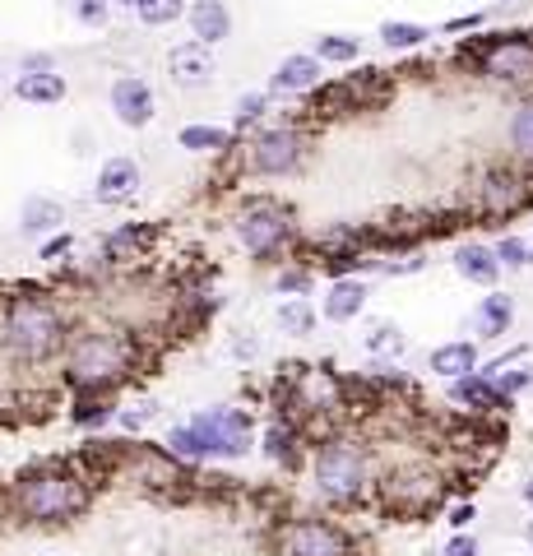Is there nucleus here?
I'll list each match as a JSON object with an SVG mask.
<instances>
[{
	"instance_id": "obj_16",
	"label": "nucleus",
	"mask_w": 533,
	"mask_h": 556,
	"mask_svg": "<svg viewBox=\"0 0 533 556\" xmlns=\"http://www.w3.org/2000/svg\"><path fill=\"white\" fill-rule=\"evenodd\" d=\"M140 186H144V167L130 159V153H112L102 159L98 177H93V200L102 208H126L140 200Z\"/></svg>"
},
{
	"instance_id": "obj_23",
	"label": "nucleus",
	"mask_w": 533,
	"mask_h": 556,
	"mask_svg": "<svg viewBox=\"0 0 533 556\" xmlns=\"http://www.w3.org/2000/svg\"><path fill=\"white\" fill-rule=\"evenodd\" d=\"M186 24H191V42L210 47V51L228 42L237 28L228 0H191V5H186Z\"/></svg>"
},
{
	"instance_id": "obj_9",
	"label": "nucleus",
	"mask_w": 533,
	"mask_h": 556,
	"mask_svg": "<svg viewBox=\"0 0 533 556\" xmlns=\"http://www.w3.org/2000/svg\"><path fill=\"white\" fill-rule=\"evenodd\" d=\"M274 556H363L357 533L330 510L283 515L274 529Z\"/></svg>"
},
{
	"instance_id": "obj_7",
	"label": "nucleus",
	"mask_w": 533,
	"mask_h": 556,
	"mask_svg": "<svg viewBox=\"0 0 533 556\" xmlns=\"http://www.w3.org/2000/svg\"><path fill=\"white\" fill-rule=\"evenodd\" d=\"M312 126L302 121H265L261 130H251L242 144H237V163H242V177L255 181H288L306 172L312 163Z\"/></svg>"
},
{
	"instance_id": "obj_17",
	"label": "nucleus",
	"mask_w": 533,
	"mask_h": 556,
	"mask_svg": "<svg viewBox=\"0 0 533 556\" xmlns=\"http://www.w3.org/2000/svg\"><path fill=\"white\" fill-rule=\"evenodd\" d=\"M515 316H520V302H515V292L487 288L483 298L473 302V311H469V334H473V343H502L510 329H515Z\"/></svg>"
},
{
	"instance_id": "obj_2",
	"label": "nucleus",
	"mask_w": 533,
	"mask_h": 556,
	"mask_svg": "<svg viewBox=\"0 0 533 556\" xmlns=\"http://www.w3.org/2000/svg\"><path fill=\"white\" fill-rule=\"evenodd\" d=\"M144 343L130 325L122 320H89L75 325L71 343L61 357V380L65 390H112L122 394L144 367Z\"/></svg>"
},
{
	"instance_id": "obj_21",
	"label": "nucleus",
	"mask_w": 533,
	"mask_h": 556,
	"mask_svg": "<svg viewBox=\"0 0 533 556\" xmlns=\"http://www.w3.org/2000/svg\"><path fill=\"white\" fill-rule=\"evenodd\" d=\"M450 269L464 278L469 288H502V265H496V251H492V241H455V251H450Z\"/></svg>"
},
{
	"instance_id": "obj_54",
	"label": "nucleus",
	"mask_w": 533,
	"mask_h": 556,
	"mask_svg": "<svg viewBox=\"0 0 533 556\" xmlns=\"http://www.w3.org/2000/svg\"><path fill=\"white\" fill-rule=\"evenodd\" d=\"M529 241H533V232H529Z\"/></svg>"
},
{
	"instance_id": "obj_49",
	"label": "nucleus",
	"mask_w": 533,
	"mask_h": 556,
	"mask_svg": "<svg viewBox=\"0 0 533 556\" xmlns=\"http://www.w3.org/2000/svg\"><path fill=\"white\" fill-rule=\"evenodd\" d=\"M520 501H524V510L533 515V473H524V482H520Z\"/></svg>"
},
{
	"instance_id": "obj_14",
	"label": "nucleus",
	"mask_w": 533,
	"mask_h": 556,
	"mask_svg": "<svg viewBox=\"0 0 533 556\" xmlns=\"http://www.w3.org/2000/svg\"><path fill=\"white\" fill-rule=\"evenodd\" d=\"M107 108L116 116V126L126 130H149L153 116H158V93H153V84L144 75H116L112 89H107Z\"/></svg>"
},
{
	"instance_id": "obj_40",
	"label": "nucleus",
	"mask_w": 533,
	"mask_h": 556,
	"mask_svg": "<svg viewBox=\"0 0 533 556\" xmlns=\"http://www.w3.org/2000/svg\"><path fill=\"white\" fill-rule=\"evenodd\" d=\"M186 5H191V0H144V5L135 10V20L144 28H167V24L186 20Z\"/></svg>"
},
{
	"instance_id": "obj_19",
	"label": "nucleus",
	"mask_w": 533,
	"mask_h": 556,
	"mask_svg": "<svg viewBox=\"0 0 533 556\" xmlns=\"http://www.w3.org/2000/svg\"><path fill=\"white\" fill-rule=\"evenodd\" d=\"M325 79L330 75H325V65L312 56V51H288L269 75V98H312Z\"/></svg>"
},
{
	"instance_id": "obj_37",
	"label": "nucleus",
	"mask_w": 533,
	"mask_h": 556,
	"mask_svg": "<svg viewBox=\"0 0 533 556\" xmlns=\"http://www.w3.org/2000/svg\"><path fill=\"white\" fill-rule=\"evenodd\" d=\"M492 251H496V265H502L506 274H520L533 265V241L524 232H502L492 241Z\"/></svg>"
},
{
	"instance_id": "obj_53",
	"label": "nucleus",
	"mask_w": 533,
	"mask_h": 556,
	"mask_svg": "<svg viewBox=\"0 0 533 556\" xmlns=\"http://www.w3.org/2000/svg\"><path fill=\"white\" fill-rule=\"evenodd\" d=\"M427 556H436V552H427Z\"/></svg>"
},
{
	"instance_id": "obj_5",
	"label": "nucleus",
	"mask_w": 533,
	"mask_h": 556,
	"mask_svg": "<svg viewBox=\"0 0 533 556\" xmlns=\"http://www.w3.org/2000/svg\"><path fill=\"white\" fill-rule=\"evenodd\" d=\"M232 241L242 247L255 265H283V260L297 255L302 247V223L297 208H292L283 195L274 190H255V195H242L232 204Z\"/></svg>"
},
{
	"instance_id": "obj_39",
	"label": "nucleus",
	"mask_w": 533,
	"mask_h": 556,
	"mask_svg": "<svg viewBox=\"0 0 533 556\" xmlns=\"http://www.w3.org/2000/svg\"><path fill=\"white\" fill-rule=\"evenodd\" d=\"M492 386L502 390L510 404L515 399H524L529 390H533V362L524 357V362H510V367H502V371H492Z\"/></svg>"
},
{
	"instance_id": "obj_24",
	"label": "nucleus",
	"mask_w": 533,
	"mask_h": 556,
	"mask_svg": "<svg viewBox=\"0 0 533 556\" xmlns=\"http://www.w3.org/2000/svg\"><path fill=\"white\" fill-rule=\"evenodd\" d=\"M478 367H483V343H473V339H445L427 353V371L445 380V386L459 376H473Z\"/></svg>"
},
{
	"instance_id": "obj_27",
	"label": "nucleus",
	"mask_w": 533,
	"mask_h": 556,
	"mask_svg": "<svg viewBox=\"0 0 533 556\" xmlns=\"http://www.w3.org/2000/svg\"><path fill=\"white\" fill-rule=\"evenodd\" d=\"M506 163L533 177V89L515 98V108L506 116Z\"/></svg>"
},
{
	"instance_id": "obj_4",
	"label": "nucleus",
	"mask_w": 533,
	"mask_h": 556,
	"mask_svg": "<svg viewBox=\"0 0 533 556\" xmlns=\"http://www.w3.org/2000/svg\"><path fill=\"white\" fill-rule=\"evenodd\" d=\"M376 450L353 437V431H330L325 441L312 445V459H306V478H312V492L320 501V510L330 515H353V510H367L371 506V492H376Z\"/></svg>"
},
{
	"instance_id": "obj_45",
	"label": "nucleus",
	"mask_w": 533,
	"mask_h": 556,
	"mask_svg": "<svg viewBox=\"0 0 533 556\" xmlns=\"http://www.w3.org/2000/svg\"><path fill=\"white\" fill-rule=\"evenodd\" d=\"M483 28H487V10L455 14V20H445V24H441V33H445V38H459V33H469V38H473V33H483Z\"/></svg>"
},
{
	"instance_id": "obj_51",
	"label": "nucleus",
	"mask_w": 533,
	"mask_h": 556,
	"mask_svg": "<svg viewBox=\"0 0 533 556\" xmlns=\"http://www.w3.org/2000/svg\"><path fill=\"white\" fill-rule=\"evenodd\" d=\"M112 5H116V10H140L144 0H112Z\"/></svg>"
},
{
	"instance_id": "obj_38",
	"label": "nucleus",
	"mask_w": 533,
	"mask_h": 556,
	"mask_svg": "<svg viewBox=\"0 0 533 556\" xmlns=\"http://www.w3.org/2000/svg\"><path fill=\"white\" fill-rule=\"evenodd\" d=\"M153 417H158V399L122 404V408H116V431H122V437H135V441H140V431H149V427H153Z\"/></svg>"
},
{
	"instance_id": "obj_8",
	"label": "nucleus",
	"mask_w": 533,
	"mask_h": 556,
	"mask_svg": "<svg viewBox=\"0 0 533 556\" xmlns=\"http://www.w3.org/2000/svg\"><path fill=\"white\" fill-rule=\"evenodd\" d=\"M455 61L469 70L473 79H487L496 89L529 93L533 89V33H473L469 42L455 51Z\"/></svg>"
},
{
	"instance_id": "obj_34",
	"label": "nucleus",
	"mask_w": 533,
	"mask_h": 556,
	"mask_svg": "<svg viewBox=\"0 0 533 556\" xmlns=\"http://www.w3.org/2000/svg\"><path fill=\"white\" fill-rule=\"evenodd\" d=\"M312 56L330 70V65H357L363 61V38L357 33H320L312 42Z\"/></svg>"
},
{
	"instance_id": "obj_46",
	"label": "nucleus",
	"mask_w": 533,
	"mask_h": 556,
	"mask_svg": "<svg viewBox=\"0 0 533 556\" xmlns=\"http://www.w3.org/2000/svg\"><path fill=\"white\" fill-rule=\"evenodd\" d=\"M436 556H483V543H478L473 529H469V533H450V538L441 543Z\"/></svg>"
},
{
	"instance_id": "obj_41",
	"label": "nucleus",
	"mask_w": 533,
	"mask_h": 556,
	"mask_svg": "<svg viewBox=\"0 0 533 556\" xmlns=\"http://www.w3.org/2000/svg\"><path fill=\"white\" fill-rule=\"evenodd\" d=\"M427 269V251H394V255H381L376 260V274L381 278H413V274H422Z\"/></svg>"
},
{
	"instance_id": "obj_1",
	"label": "nucleus",
	"mask_w": 533,
	"mask_h": 556,
	"mask_svg": "<svg viewBox=\"0 0 533 556\" xmlns=\"http://www.w3.org/2000/svg\"><path fill=\"white\" fill-rule=\"evenodd\" d=\"M98 486L79 473L75 459H47L28 464L10 478L5 506L28 529H71L93 510Z\"/></svg>"
},
{
	"instance_id": "obj_22",
	"label": "nucleus",
	"mask_w": 533,
	"mask_h": 556,
	"mask_svg": "<svg viewBox=\"0 0 533 556\" xmlns=\"http://www.w3.org/2000/svg\"><path fill=\"white\" fill-rule=\"evenodd\" d=\"M167 75H172V84H177V89H191V93L210 89L214 75H218L214 51L200 47V42H191V38L177 42V47L167 51Z\"/></svg>"
},
{
	"instance_id": "obj_52",
	"label": "nucleus",
	"mask_w": 533,
	"mask_h": 556,
	"mask_svg": "<svg viewBox=\"0 0 533 556\" xmlns=\"http://www.w3.org/2000/svg\"><path fill=\"white\" fill-rule=\"evenodd\" d=\"M496 5H515V0H496Z\"/></svg>"
},
{
	"instance_id": "obj_20",
	"label": "nucleus",
	"mask_w": 533,
	"mask_h": 556,
	"mask_svg": "<svg viewBox=\"0 0 533 556\" xmlns=\"http://www.w3.org/2000/svg\"><path fill=\"white\" fill-rule=\"evenodd\" d=\"M371 302V278H330L320 292V320L325 325H353Z\"/></svg>"
},
{
	"instance_id": "obj_47",
	"label": "nucleus",
	"mask_w": 533,
	"mask_h": 556,
	"mask_svg": "<svg viewBox=\"0 0 533 556\" xmlns=\"http://www.w3.org/2000/svg\"><path fill=\"white\" fill-rule=\"evenodd\" d=\"M20 75H56V56H51V51H24Z\"/></svg>"
},
{
	"instance_id": "obj_25",
	"label": "nucleus",
	"mask_w": 533,
	"mask_h": 556,
	"mask_svg": "<svg viewBox=\"0 0 533 556\" xmlns=\"http://www.w3.org/2000/svg\"><path fill=\"white\" fill-rule=\"evenodd\" d=\"M116 408H122V394L112 390H71V422L79 431H89V437H98V431L116 427Z\"/></svg>"
},
{
	"instance_id": "obj_50",
	"label": "nucleus",
	"mask_w": 533,
	"mask_h": 556,
	"mask_svg": "<svg viewBox=\"0 0 533 556\" xmlns=\"http://www.w3.org/2000/svg\"><path fill=\"white\" fill-rule=\"evenodd\" d=\"M520 538H524V547H529V552H533V515H529V519H524V529H520Z\"/></svg>"
},
{
	"instance_id": "obj_44",
	"label": "nucleus",
	"mask_w": 533,
	"mask_h": 556,
	"mask_svg": "<svg viewBox=\"0 0 533 556\" xmlns=\"http://www.w3.org/2000/svg\"><path fill=\"white\" fill-rule=\"evenodd\" d=\"M441 515H445V529H450V533H469L473 519H478V501H473V496L450 501V506H445Z\"/></svg>"
},
{
	"instance_id": "obj_42",
	"label": "nucleus",
	"mask_w": 533,
	"mask_h": 556,
	"mask_svg": "<svg viewBox=\"0 0 533 556\" xmlns=\"http://www.w3.org/2000/svg\"><path fill=\"white\" fill-rule=\"evenodd\" d=\"M65 14H71L79 28H107L112 0H65Z\"/></svg>"
},
{
	"instance_id": "obj_32",
	"label": "nucleus",
	"mask_w": 533,
	"mask_h": 556,
	"mask_svg": "<svg viewBox=\"0 0 533 556\" xmlns=\"http://www.w3.org/2000/svg\"><path fill=\"white\" fill-rule=\"evenodd\" d=\"M269 112H274V98H269V89H251V93H242L232 102V135L237 139H246L251 130H261L265 121H269Z\"/></svg>"
},
{
	"instance_id": "obj_26",
	"label": "nucleus",
	"mask_w": 533,
	"mask_h": 556,
	"mask_svg": "<svg viewBox=\"0 0 533 556\" xmlns=\"http://www.w3.org/2000/svg\"><path fill=\"white\" fill-rule=\"evenodd\" d=\"M20 237L24 241H47L51 232L65 228V204L56 195H42V190H33V195L20 200Z\"/></svg>"
},
{
	"instance_id": "obj_15",
	"label": "nucleus",
	"mask_w": 533,
	"mask_h": 556,
	"mask_svg": "<svg viewBox=\"0 0 533 556\" xmlns=\"http://www.w3.org/2000/svg\"><path fill=\"white\" fill-rule=\"evenodd\" d=\"M255 450H261L274 468H283V473H302L306 459H312V441H306L302 422H292V417H269L261 427Z\"/></svg>"
},
{
	"instance_id": "obj_11",
	"label": "nucleus",
	"mask_w": 533,
	"mask_h": 556,
	"mask_svg": "<svg viewBox=\"0 0 533 556\" xmlns=\"http://www.w3.org/2000/svg\"><path fill=\"white\" fill-rule=\"evenodd\" d=\"M186 422L210 445V464H242L255 455V441H261V427L242 404H210Z\"/></svg>"
},
{
	"instance_id": "obj_48",
	"label": "nucleus",
	"mask_w": 533,
	"mask_h": 556,
	"mask_svg": "<svg viewBox=\"0 0 533 556\" xmlns=\"http://www.w3.org/2000/svg\"><path fill=\"white\" fill-rule=\"evenodd\" d=\"M255 353H261V343H255V339L246 334V329H242V334L232 339V357H237V362H251Z\"/></svg>"
},
{
	"instance_id": "obj_28",
	"label": "nucleus",
	"mask_w": 533,
	"mask_h": 556,
	"mask_svg": "<svg viewBox=\"0 0 533 556\" xmlns=\"http://www.w3.org/2000/svg\"><path fill=\"white\" fill-rule=\"evenodd\" d=\"M177 144L186 153H204V159H223V153H232L242 139H237L228 126H214V121H186L177 130Z\"/></svg>"
},
{
	"instance_id": "obj_36",
	"label": "nucleus",
	"mask_w": 533,
	"mask_h": 556,
	"mask_svg": "<svg viewBox=\"0 0 533 556\" xmlns=\"http://www.w3.org/2000/svg\"><path fill=\"white\" fill-rule=\"evenodd\" d=\"M363 348H367V357H376V362H394L408 348V334L394 320H376L363 334Z\"/></svg>"
},
{
	"instance_id": "obj_6",
	"label": "nucleus",
	"mask_w": 533,
	"mask_h": 556,
	"mask_svg": "<svg viewBox=\"0 0 533 556\" xmlns=\"http://www.w3.org/2000/svg\"><path fill=\"white\" fill-rule=\"evenodd\" d=\"M445 492H450V473H441L432 459H399L376 473L371 506L394 519H432L445 510Z\"/></svg>"
},
{
	"instance_id": "obj_10",
	"label": "nucleus",
	"mask_w": 533,
	"mask_h": 556,
	"mask_svg": "<svg viewBox=\"0 0 533 556\" xmlns=\"http://www.w3.org/2000/svg\"><path fill=\"white\" fill-rule=\"evenodd\" d=\"M390 98H394V75H390V70L363 65L357 75L325 79L320 89L306 98V112H312V121H339V116L381 112Z\"/></svg>"
},
{
	"instance_id": "obj_12",
	"label": "nucleus",
	"mask_w": 533,
	"mask_h": 556,
	"mask_svg": "<svg viewBox=\"0 0 533 556\" xmlns=\"http://www.w3.org/2000/svg\"><path fill=\"white\" fill-rule=\"evenodd\" d=\"M533 208V177L515 163H496L469 190V218L483 223H510Z\"/></svg>"
},
{
	"instance_id": "obj_13",
	"label": "nucleus",
	"mask_w": 533,
	"mask_h": 556,
	"mask_svg": "<svg viewBox=\"0 0 533 556\" xmlns=\"http://www.w3.org/2000/svg\"><path fill=\"white\" fill-rule=\"evenodd\" d=\"M158 237H163L158 223H116V228L98 241L93 260L102 265V274H116V269L135 265V260H144L153 247H158Z\"/></svg>"
},
{
	"instance_id": "obj_3",
	"label": "nucleus",
	"mask_w": 533,
	"mask_h": 556,
	"mask_svg": "<svg viewBox=\"0 0 533 556\" xmlns=\"http://www.w3.org/2000/svg\"><path fill=\"white\" fill-rule=\"evenodd\" d=\"M75 334L71 311L61 306L56 292L24 288L0 302V357L10 367L38 371L65 357V343Z\"/></svg>"
},
{
	"instance_id": "obj_33",
	"label": "nucleus",
	"mask_w": 533,
	"mask_h": 556,
	"mask_svg": "<svg viewBox=\"0 0 533 556\" xmlns=\"http://www.w3.org/2000/svg\"><path fill=\"white\" fill-rule=\"evenodd\" d=\"M376 38H381L385 51H422L436 38V28H427L418 20H385L381 28H376Z\"/></svg>"
},
{
	"instance_id": "obj_18",
	"label": "nucleus",
	"mask_w": 533,
	"mask_h": 556,
	"mask_svg": "<svg viewBox=\"0 0 533 556\" xmlns=\"http://www.w3.org/2000/svg\"><path fill=\"white\" fill-rule=\"evenodd\" d=\"M445 399H450L464 417H506L515 408L510 399L492 386V376H483V371L450 380V386H445Z\"/></svg>"
},
{
	"instance_id": "obj_29",
	"label": "nucleus",
	"mask_w": 533,
	"mask_h": 556,
	"mask_svg": "<svg viewBox=\"0 0 533 556\" xmlns=\"http://www.w3.org/2000/svg\"><path fill=\"white\" fill-rule=\"evenodd\" d=\"M274 325H279L283 339H312L320 329V311L312 298H283L274 306Z\"/></svg>"
},
{
	"instance_id": "obj_30",
	"label": "nucleus",
	"mask_w": 533,
	"mask_h": 556,
	"mask_svg": "<svg viewBox=\"0 0 533 556\" xmlns=\"http://www.w3.org/2000/svg\"><path fill=\"white\" fill-rule=\"evenodd\" d=\"M14 98L28 102V108H56V102L71 98V84L56 70V75H20L14 79Z\"/></svg>"
},
{
	"instance_id": "obj_31",
	"label": "nucleus",
	"mask_w": 533,
	"mask_h": 556,
	"mask_svg": "<svg viewBox=\"0 0 533 556\" xmlns=\"http://www.w3.org/2000/svg\"><path fill=\"white\" fill-rule=\"evenodd\" d=\"M163 450L172 459H181L186 468H204V464H210V445H204V437L191 422H172L167 437H163Z\"/></svg>"
},
{
	"instance_id": "obj_35",
	"label": "nucleus",
	"mask_w": 533,
	"mask_h": 556,
	"mask_svg": "<svg viewBox=\"0 0 533 556\" xmlns=\"http://www.w3.org/2000/svg\"><path fill=\"white\" fill-rule=\"evenodd\" d=\"M316 265H306V260H283L279 274H274V292L279 298H312L316 292Z\"/></svg>"
},
{
	"instance_id": "obj_43",
	"label": "nucleus",
	"mask_w": 533,
	"mask_h": 556,
	"mask_svg": "<svg viewBox=\"0 0 533 556\" xmlns=\"http://www.w3.org/2000/svg\"><path fill=\"white\" fill-rule=\"evenodd\" d=\"M75 247H79L75 232H71V228H61V232H51L47 241H38V260H47V265H61L65 255H75Z\"/></svg>"
}]
</instances>
